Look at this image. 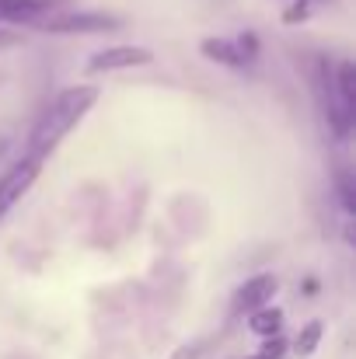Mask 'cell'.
I'll list each match as a JSON object with an SVG mask.
<instances>
[{
	"instance_id": "obj_4",
	"label": "cell",
	"mask_w": 356,
	"mask_h": 359,
	"mask_svg": "<svg viewBox=\"0 0 356 359\" xmlns=\"http://www.w3.org/2000/svg\"><path fill=\"white\" fill-rule=\"evenodd\" d=\"M39 171H42V157H21L18 164H11L4 175H0V220L28 196V189L35 185V178H39Z\"/></svg>"
},
{
	"instance_id": "obj_15",
	"label": "cell",
	"mask_w": 356,
	"mask_h": 359,
	"mask_svg": "<svg viewBox=\"0 0 356 359\" xmlns=\"http://www.w3.org/2000/svg\"><path fill=\"white\" fill-rule=\"evenodd\" d=\"M199 349H203V346H185V349H178L171 359H199Z\"/></svg>"
},
{
	"instance_id": "obj_7",
	"label": "cell",
	"mask_w": 356,
	"mask_h": 359,
	"mask_svg": "<svg viewBox=\"0 0 356 359\" xmlns=\"http://www.w3.org/2000/svg\"><path fill=\"white\" fill-rule=\"evenodd\" d=\"M53 0H0V25H28L39 21Z\"/></svg>"
},
{
	"instance_id": "obj_13",
	"label": "cell",
	"mask_w": 356,
	"mask_h": 359,
	"mask_svg": "<svg viewBox=\"0 0 356 359\" xmlns=\"http://www.w3.org/2000/svg\"><path fill=\"white\" fill-rule=\"evenodd\" d=\"M235 42H237V49H241V56H244L248 63H251V60L258 56V49H262V46H258V35H255V32H241Z\"/></svg>"
},
{
	"instance_id": "obj_16",
	"label": "cell",
	"mask_w": 356,
	"mask_h": 359,
	"mask_svg": "<svg viewBox=\"0 0 356 359\" xmlns=\"http://www.w3.org/2000/svg\"><path fill=\"white\" fill-rule=\"evenodd\" d=\"M14 42H18V35H14V32H4V28H0V49H7V46H14Z\"/></svg>"
},
{
	"instance_id": "obj_11",
	"label": "cell",
	"mask_w": 356,
	"mask_h": 359,
	"mask_svg": "<svg viewBox=\"0 0 356 359\" xmlns=\"http://www.w3.org/2000/svg\"><path fill=\"white\" fill-rule=\"evenodd\" d=\"M322 335H325V325L315 318V321H308L301 332H297V339H294V353L301 359L315 356V349H318V342H322Z\"/></svg>"
},
{
	"instance_id": "obj_12",
	"label": "cell",
	"mask_w": 356,
	"mask_h": 359,
	"mask_svg": "<svg viewBox=\"0 0 356 359\" xmlns=\"http://www.w3.org/2000/svg\"><path fill=\"white\" fill-rule=\"evenodd\" d=\"M336 196H339L346 217H356V175L350 168H339L336 171Z\"/></svg>"
},
{
	"instance_id": "obj_9",
	"label": "cell",
	"mask_w": 356,
	"mask_h": 359,
	"mask_svg": "<svg viewBox=\"0 0 356 359\" xmlns=\"http://www.w3.org/2000/svg\"><path fill=\"white\" fill-rule=\"evenodd\" d=\"M199 53H203L206 60L220 63V67H235V70H241V67H248V60L241 56L237 42H231V39H203Z\"/></svg>"
},
{
	"instance_id": "obj_3",
	"label": "cell",
	"mask_w": 356,
	"mask_h": 359,
	"mask_svg": "<svg viewBox=\"0 0 356 359\" xmlns=\"http://www.w3.org/2000/svg\"><path fill=\"white\" fill-rule=\"evenodd\" d=\"M39 28L49 35H98L122 28V18L102 11H70V14H49L46 21H39Z\"/></svg>"
},
{
	"instance_id": "obj_17",
	"label": "cell",
	"mask_w": 356,
	"mask_h": 359,
	"mask_svg": "<svg viewBox=\"0 0 356 359\" xmlns=\"http://www.w3.org/2000/svg\"><path fill=\"white\" fill-rule=\"evenodd\" d=\"M304 293L315 297V293H318V279H304Z\"/></svg>"
},
{
	"instance_id": "obj_10",
	"label": "cell",
	"mask_w": 356,
	"mask_h": 359,
	"mask_svg": "<svg viewBox=\"0 0 356 359\" xmlns=\"http://www.w3.org/2000/svg\"><path fill=\"white\" fill-rule=\"evenodd\" d=\"M248 328H251L255 335H262V339L279 335V328H283V311L272 307V304H262V307H255V311L248 314Z\"/></svg>"
},
{
	"instance_id": "obj_8",
	"label": "cell",
	"mask_w": 356,
	"mask_h": 359,
	"mask_svg": "<svg viewBox=\"0 0 356 359\" xmlns=\"http://www.w3.org/2000/svg\"><path fill=\"white\" fill-rule=\"evenodd\" d=\"M332 84H336V98L343 105V112L356 119V67L350 60H343L339 67H332Z\"/></svg>"
},
{
	"instance_id": "obj_5",
	"label": "cell",
	"mask_w": 356,
	"mask_h": 359,
	"mask_svg": "<svg viewBox=\"0 0 356 359\" xmlns=\"http://www.w3.org/2000/svg\"><path fill=\"white\" fill-rule=\"evenodd\" d=\"M147 63H154V53L143 46H109L88 60V74H116V70L147 67Z\"/></svg>"
},
{
	"instance_id": "obj_2",
	"label": "cell",
	"mask_w": 356,
	"mask_h": 359,
	"mask_svg": "<svg viewBox=\"0 0 356 359\" xmlns=\"http://www.w3.org/2000/svg\"><path fill=\"white\" fill-rule=\"evenodd\" d=\"M311 88H315L318 109H322V116H325V122H329L332 136L346 140L356 119H350V116L343 112V105H339V98H336V84H332V63H329V56H315V60H311Z\"/></svg>"
},
{
	"instance_id": "obj_6",
	"label": "cell",
	"mask_w": 356,
	"mask_h": 359,
	"mask_svg": "<svg viewBox=\"0 0 356 359\" xmlns=\"http://www.w3.org/2000/svg\"><path fill=\"white\" fill-rule=\"evenodd\" d=\"M279 290V279L272 272H262V276H251L248 283H241L235 290V300H231V318H241V314H251L255 307L262 304H272Z\"/></svg>"
},
{
	"instance_id": "obj_18",
	"label": "cell",
	"mask_w": 356,
	"mask_h": 359,
	"mask_svg": "<svg viewBox=\"0 0 356 359\" xmlns=\"http://www.w3.org/2000/svg\"><path fill=\"white\" fill-rule=\"evenodd\" d=\"M244 359H265V356H262V353H255V356H244Z\"/></svg>"
},
{
	"instance_id": "obj_14",
	"label": "cell",
	"mask_w": 356,
	"mask_h": 359,
	"mask_svg": "<svg viewBox=\"0 0 356 359\" xmlns=\"http://www.w3.org/2000/svg\"><path fill=\"white\" fill-rule=\"evenodd\" d=\"M283 21H286V25H301V21H308V0L290 4V7L283 11Z\"/></svg>"
},
{
	"instance_id": "obj_1",
	"label": "cell",
	"mask_w": 356,
	"mask_h": 359,
	"mask_svg": "<svg viewBox=\"0 0 356 359\" xmlns=\"http://www.w3.org/2000/svg\"><path fill=\"white\" fill-rule=\"evenodd\" d=\"M95 102H98V88H95V84L63 88V91L46 105V112L39 116V122H35L28 154H32V157H49V154L70 136V129H77V122L95 109Z\"/></svg>"
}]
</instances>
